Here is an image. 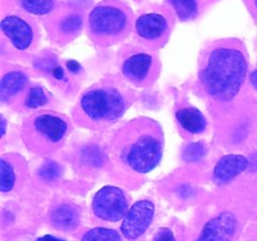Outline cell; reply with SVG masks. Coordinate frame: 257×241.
<instances>
[{
  "label": "cell",
  "instance_id": "1",
  "mask_svg": "<svg viewBox=\"0 0 257 241\" xmlns=\"http://www.w3.org/2000/svg\"><path fill=\"white\" fill-rule=\"evenodd\" d=\"M247 74V58L240 45L222 43L208 50L200 69V82L211 98L227 102L237 95Z\"/></svg>",
  "mask_w": 257,
  "mask_h": 241
},
{
  "label": "cell",
  "instance_id": "2",
  "mask_svg": "<svg viewBox=\"0 0 257 241\" xmlns=\"http://www.w3.org/2000/svg\"><path fill=\"white\" fill-rule=\"evenodd\" d=\"M115 141L119 160L135 172H151L162 160L163 133L155 120L147 118L132 120L119 131Z\"/></svg>",
  "mask_w": 257,
  "mask_h": 241
},
{
  "label": "cell",
  "instance_id": "3",
  "mask_svg": "<svg viewBox=\"0 0 257 241\" xmlns=\"http://www.w3.org/2000/svg\"><path fill=\"white\" fill-rule=\"evenodd\" d=\"M127 107V97L118 88L109 85L92 88L79 99V123H87L90 127H105L119 119Z\"/></svg>",
  "mask_w": 257,
  "mask_h": 241
},
{
  "label": "cell",
  "instance_id": "4",
  "mask_svg": "<svg viewBox=\"0 0 257 241\" xmlns=\"http://www.w3.org/2000/svg\"><path fill=\"white\" fill-rule=\"evenodd\" d=\"M131 18L127 7L117 2H104L93 8L89 14V34L102 45L114 44L128 34Z\"/></svg>",
  "mask_w": 257,
  "mask_h": 241
},
{
  "label": "cell",
  "instance_id": "5",
  "mask_svg": "<svg viewBox=\"0 0 257 241\" xmlns=\"http://www.w3.org/2000/svg\"><path fill=\"white\" fill-rule=\"evenodd\" d=\"M68 133V123L54 113H40L27 120L24 140L30 150L38 153L54 152Z\"/></svg>",
  "mask_w": 257,
  "mask_h": 241
},
{
  "label": "cell",
  "instance_id": "6",
  "mask_svg": "<svg viewBox=\"0 0 257 241\" xmlns=\"http://www.w3.org/2000/svg\"><path fill=\"white\" fill-rule=\"evenodd\" d=\"M92 208L100 220L115 222L128 212V201L124 192L115 186H104L94 195Z\"/></svg>",
  "mask_w": 257,
  "mask_h": 241
},
{
  "label": "cell",
  "instance_id": "7",
  "mask_svg": "<svg viewBox=\"0 0 257 241\" xmlns=\"http://www.w3.org/2000/svg\"><path fill=\"white\" fill-rule=\"evenodd\" d=\"M155 216V205L150 200L137 201L128 210L120 225L122 235L127 240H136L142 236L151 226Z\"/></svg>",
  "mask_w": 257,
  "mask_h": 241
},
{
  "label": "cell",
  "instance_id": "8",
  "mask_svg": "<svg viewBox=\"0 0 257 241\" xmlns=\"http://www.w3.org/2000/svg\"><path fill=\"white\" fill-rule=\"evenodd\" d=\"M123 75L137 85L151 84L157 78V60L147 53H136L124 60L122 67Z\"/></svg>",
  "mask_w": 257,
  "mask_h": 241
},
{
  "label": "cell",
  "instance_id": "9",
  "mask_svg": "<svg viewBox=\"0 0 257 241\" xmlns=\"http://www.w3.org/2000/svg\"><path fill=\"white\" fill-rule=\"evenodd\" d=\"M237 228V220L232 212H221L203 226L197 241H231Z\"/></svg>",
  "mask_w": 257,
  "mask_h": 241
},
{
  "label": "cell",
  "instance_id": "10",
  "mask_svg": "<svg viewBox=\"0 0 257 241\" xmlns=\"http://www.w3.org/2000/svg\"><path fill=\"white\" fill-rule=\"evenodd\" d=\"M2 30L18 50H27L34 40V30L18 15H8L2 20Z\"/></svg>",
  "mask_w": 257,
  "mask_h": 241
},
{
  "label": "cell",
  "instance_id": "11",
  "mask_svg": "<svg viewBox=\"0 0 257 241\" xmlns=\"http://www.w3.org/2000/svg\"><path fill=\"white\" fill-rule=\"evenodd\" d=\"M136 30L141 39L147 42H158L165 39L168 33V22L158 13L143 14L136 20Z\"/></svg>",
  "mask_w": 257,
  "mask_h": 241
},
{
  "label": "cell",
  "instance_id": "12",
  "mask_svg": "<svg viewBox=\"0 0 257 241\" xmlns=\"http://www.w3.org/2000/svg\"><path fill=\"white\" fill-rule=\"evenodd\" d=\"M248 167L247 158L241 155L223 156L215 166L213 181L217 185H226Z\"/></svg>",
  "mask_w": 257,
  "mask_h": 241
},
{
  "label": "cell",
  "instance_id": "13",
  "mask_svg": "<svg viewBox=\"0 0 257 241\" xmlns=\"http://www.w3.org/2000/svg\"><path fill=\"white\" fill-rule=\"evenodd\" d=\"M176 118H177L181 127L187 131L188 133H191V135L202 133L205 131L206 125H207L205 115L201 113V110L192 107L181 108L176 113Z\"/></svg>",
  "mask_w": 257,
  "mask_h": 241
},
{
  "label": "cell",
  "instance_id": "14",
  "mask_svg": "<svg viewBox=\"0 0 257 241\" xmlns=\"http://www.w3.org/2000/svg\"><path fill=\"white\" fill-rule=\"evenodd\" d=\"M50 218H52L53 225L63 231L74 230L79 223V213H78L77 208L67 205V203H63V205L55 207L52 211Z\"/></svg>",
  "mask_w": 257,
  "mask_h": 241
},
{
  "label": "cell",
  "instance_id": "15",
  "mask_svg": "<svg viewBox=\"0 0 257 241\" xmlns=\"http://www.w3.org/2000/svg\"><path fill=\"white\" fill-rule=\"evenodd\" d=\"M28 83V77L20 70H12L3 75L2 85H0V99L5 102L13 95L18 94L25 88Z\"/></svg>",
  "mask_w": 257,
  "mask_h": 241
},
{
  "label": "cell",
  "instance_id": "16",
  "mask_svg": "<svg viewBox=\"0 0 257 241\" xmlns=\"http://www.w3.org/2000/svg\"><path fill=\"white\" fill-rule=\"evenodd\" d=\"M170 2L181 20H191L197 15L198 7L196 0H170Z\"/></svg>",
  "mask_w": 257,
  "mask_h": 241
},
{
  "label": "cell",
  "instance_id": "17",
  "mask_svg": "<svg viewBox=\"0 0 257 241\" xmlns=\"http://www.w3.org/2000/svg\"><path fill=\"white\" fill-rule=\"evenodd\" d=\"M82 241H122L120 235L112 228L95 227L83 235Z\"/></svg>",
  "mask_w": 257,
  "mask_h": 241
},
{
  "label": "cell",
  "instance_id": "18",
  "mask_svg": "<svg viewBox=\"0 0 257 241\" xmlns=\"http://www.w3.org/2000/svg\"><path fill=\"white\" fill-rule=\"evenodd\" d=\"M15 172L13 166L8 162L7 160L3 158L0 162V188L2 192L7 193L13 190L15 185Z\"/></svg>",
  "mask_w": 257,
  "mask_h": 241
},
{
  "label": "cell",
  "instance_id": "19",
  "mask_svg": "<svg viewBox=\"0 0 257 241\" xmlns=\"http://www.w3.org/2000/svg\"><path fill=\"white\" fill-rule=\"evenodd\" d=\"M20 4L32 14L45 15L53 10L54 0H20Z\"/></svg>",
  "mask_w": 257,
  "mask_h": 241
},
{
  "label": "cell",
  "instance_id": "20",
  "mask_svg": "<svg viewBox=\"0 0 257 241\" xmlns=\"http://www.w3.org/2000/svg\"><path fill=\"white\" fill-rule=\"evenodd\" d=\"M82 17H79V15L77 14H72L65 17L64 19L60 22L59 29L63 34L74 35L79 32L80 28H82Z\"/></svg>",
  "mask_w": 257,
  "mask_h": 241
},
{
  "label": "cell",
  "instance_id": "21",
  "mask_svg": "<svg viewBox=\"0 0 257 241\" xmlns=\"http://www.w3.org/2000/svg\"><path fill=\"white\" fill-rule=\"evenodd\" d=\"M45 103H47V97L44 94V90L39 87H33L28 93L25 105L29 108H38Z\"/></svg>",
  "mask_w": 257,
  "mask_h": 241
},
{
  "label": "cell",
  "instance_id": "22",
  "mask_svg": "<svg viewBox=\"0 0 257 241\" xmlns=\"http://www.w3.org/2000/svg\"><path fill=\"white\" fill-rule=\"evenodd\" d=\"M205 151H203V146L201 143H192L188 146L183 152V158L188 162H193V161H198L203 156Z\"/></svg>",
  "mask_w": 257,
  "mask_h": 241
},
{
  "label": "cell",
  "instance_id": "23",
  "mask_svg": "<svg viewBox=\"0 0 257 241\" xmlns=\"http://www.w3.org/2000/svg\"><path fill=\"white\" fill-rule=\"evenodd\" d=\"M60 175V167L58 163L55 162H47L42 168H40V176H42L44 180L52 181L54 178H57Z\"/></svg>",
  "mask_w": 257,
  "mask_h": 241
},
{
  "label": "cell",
  "instance_id": "24",
  "mask_svg": "<svg viewBox=\"0 0 257 241\" xmlns=\"http://www.w3.org/2000/svg\"><path fill=\"white\" fill-rule=\"evenodd\" d=\"M153 241H176L175 235L170 228H161L153 237Z\"/></svg>",
  "mask_w": 257,
  "mask_h": 241
},
{
  "label": "cell",
  "instance_id": "25",
  "mask_svg": "<svg viewBox=\"0 0 257 241\" xmlns=\"http://www.w3.org/2000/svg\"><path fill=\"white\" fill-rule=\"evenodd\" d=\"M38 241H65V240H63V238H59V237H55V236L53 235H44L42 236V237L38 238Z\"/></svg>",
  "mask_w": 257,
  "mask_h": 241
},
{
  "label": "cell",
  "instance_id": "26",
  "mask_svg": "<svg viewBox=\"0 0 257 241\" xmlns=\"http://www.w3.org/2000/svg\"><path fill=\"white\" fill-rule=\"evenodd\" d=\"M68 68H69L70 70H73V72H78L79 70V64H78L77 62H74V60H70V62H68Z\"/></svg>",
  "mask_w": 257,
  "mask_h": 241
},
{
  "label": "cell",
  "instance_id": "27",
  "mask_svg": "<svg viewBox=\"0 0 257 241\" xmlns=\"http://www.w3.org/2000/svg\"><path fill=\"white\" fill-rule=\"evenodd\" d=\"M251 84H252L253 88L257 90V69L251 73Z\"/></svg>",
  "mask_w": 257,
  "mask_h": 241
},
{
  "label": "cell",
  "instance_id": "28",
  "mask_svg": "<svg viewBox=\"0 0 257 241\" xmlns=\"http://www.w3.org/2000/svg\"><path fill=\"white\" fill-rule=\"evenodd\" d=\"M2 125H3V127H2V136H3L5 133V119H4V118H2Z\"/></svg>",
  "mask_w": 257,
  "mask_h": 241
},
{
  "label": "cell",
  "instance_id": "29",
  "mask_svg": "<svg viewBox=\"0 0 257 241\" xmlns=\"http://www.w3.org/2000/svg\"><path fill=\"white\" fill-rule=\"evenodd\" d=\"M253 2V5H255V9L257 10V0H252Z\"/></svg>",
  "mask_w": 257,
  "mask_h": 241
}]
</instances>
